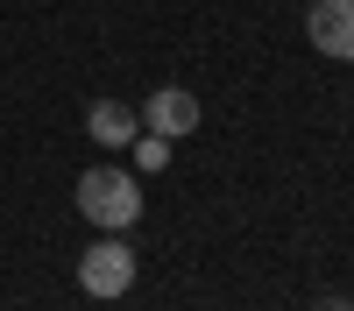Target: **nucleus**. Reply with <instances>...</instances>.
Listing matches in <instances>:
<instances>
[{
	"mask_svg": "<svg viewBox=\"0 0 354 311\" xmlns=\"http://www.w3.org/2000/svg\"><path fill=\"white\" fill-rule=\"evenodd\" d=\"M128 149H135V170H170V141L163 134H135Z\"/></svg>",
	"mask_w": 354,
	"mask_h": 311,
	"instance_id": "423d86ee",
	"label": "nucleus"
},
{
	"mask_svg": "<svg viewBox=\"0 0 354 311\" xmlns=\"http://www.w3.org/2000/svg\"><path fill=\"white\" fill-rule=\"evenodd\" d=\"M78 290L100 297V304L128 297V290H135V248H128V241H93V248L78 254Z\"/></svg>",
	"mask_w": 354,
	"mask_h": 311,
	"instance_id": "f03ea898",
	"label": "nucleus"
},
{
	"mask_svg": "<svg viewBox=\"0 0 354 311\" xmlns=\"http://www.w3.org/2000/svg\"><path fill=\"white\" fill-rule=\"evenodd\" d=\"M326 311H354V304H326Z\"/></svg>",
	"mask_w": 354,
	"mask_h": 311,
	"instance_id": "0eeeda50",
	"label": "nucleus"
},
{
	"mask_svg": "<svg viewBox=\"0 0 354 311\" xmlns=\"http://www.w3.org/2000/svg\"><path fill=\"white\" fill-rule=\"evenodd\" d=\"M78 198V212L100 226V234H128V226L142 219V184H135V170H85V177L71 184Z\"/></svg>",
	"mask_w": 354,
	"mask_h": 311,
	"instance_id": "f257e3e1",
	"label": "nucleus"
},
{
	"mask_svg": "<svg viewBox=\"0 0 354 311\" xmlns=\"http://www.w3.org/2000/svg\"><path fill=\"white\" fill-rule=\"evenodd\" d=\"M85 134H93L100 149H128V141L142 134V113L121 106V99H93V113H85Z\"/></svg>",
	"mask_w": 354,
	"mask_h": 311,
	"instance_id": "39448f33",
	"label": "nucleus"
},
{
	"mask_svg": "<svg viewBox=\"0 0 354 311\" xmlns=\"http://www.w3.org/2000/svg\"><path fill=\"white\" fill-rule=\"evenodd\" d=\"M305 36H312L319 57L354 64V0H312L305 8Z\"/></svg>",
	"mask_w": 354,
	"mask_h": 311,
	"instance_id": "7ed1b4c3",
	"label": "nucleus"
},
{
	"mask_svg": "<svg viewBox=\"0 0 354 311\" xmlns=\"http://www.w3.org/2000/svg\"><path fill=\"white\" fill-rule=\"evenodd\" d=\"M142 128L163 134V141H185L198 134V92H185V85H156L149 106H142Z\"/></svg>",
	"mask_w": 354,
	"mask_h": 311,
	"instance_id": "20e7f679",
	"label": "nucleus"
}]
</instances>
